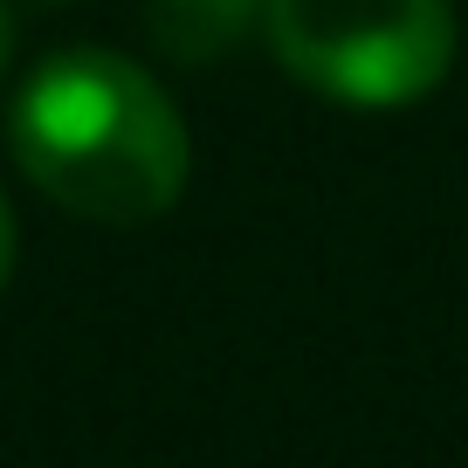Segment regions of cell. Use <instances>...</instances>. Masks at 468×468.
I'll return each mask as SVG.
<instances>
[{
	"mask_svg": "<svg viewBox=\"0 0 468 468\" xmlns=\"http://www.w3.org/2000/svg\"><path fill=\"white\" fill-rule=\"evenodd\" d=\"M42 7H56V0H42Z\"/></svg>",
	"mask_w": 468,
	"mask_h": 468,
	"instance_id": "obj_6",
	"label": "cell"
},
{
	"mask_svg": "<svg viewBox=\"0 0 468 468\" xmlns=\"http://www.w3.org/2000/svg\"><path fill=\"white\" fill-rule=\"evenodd\" d=\"M145 28L173 62H220L269 28V0H145Z\"/></svg>",
	"mask_w": 468,
	"mask_h": 468,
	"instance_id": "obj_3",
	"label": "cell"
},
{
	"mask_svg": "<svg viewBox=\"0 0 468 468\" xmlns=\"http://www.w3.org/2000/svg\"><path fill=\"white\" fill-rule=\"evenodd\" d=\"M15 159L56 207L97 228H145L173 214L193 173L186 117L138 62L111 48H62L7 111Z\"/></svg>",
	"mask_w": 468,
	"mask_h": 468,
	"instance_id": "obj_1",
	"label": "cell"
},
{
	"mask_svg": "<svg viewBox=\"0 0 468 468\" xmlns=\"http://www.w3.org/2000/svg\"><path fill=\"white\" fill-rule=\"evenodd\" d=\"M7 42H15V28H7V7H0V69H7Z\"/></svg>",
	"mask_w": 468,
	"mask_h": 468,
	"instance_id": "obj_5",
	"label": "cell"
},
{
	"mask_svg": "<svg viewBox=\"0 0 468 468\" xmlns=\"http://www.w3.org/2000/svg\"><path fill=\"white\" fill-rule=\"evenodd\" d=\"M7 276H15V214L0 200V290H7Z\"/></svg>",
	"mask_w": 468,
	"mask_h": 468,
	"instance_id": "obj_4",
	"label": "cell"
},
{
	"mask_svg": "<svg viewBox=\"0 0 468 468\" xmlns=\"http://www.w3.org/2000/svg\"><path fill=\"white\" fill-rule=\"evenodd\" d=\"M262 35L296 83L351 111L420 103L454 62L448 0H269Z\"/></svg>",
	"mask_w": 468,
	"mask_h": 468,
	"instance_id": "obj_2",
	"label": "cell"
}]
</instances>
